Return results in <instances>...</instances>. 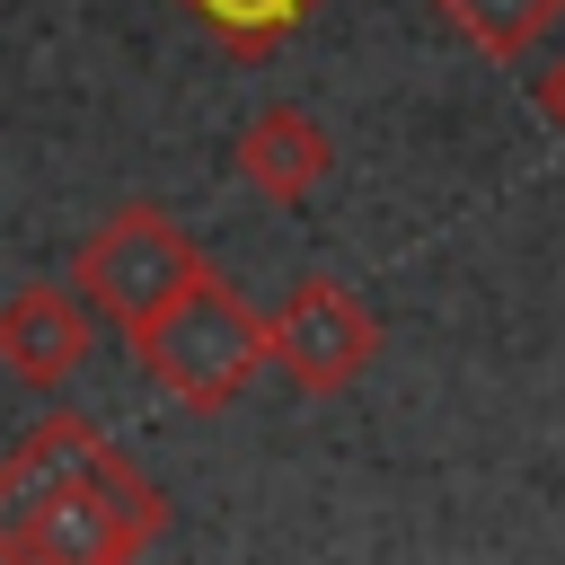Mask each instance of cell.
Returning <instances> with one entry per match:
<instances>
[{
	"label": "cell",
	"mask_w": 565,
	"mask_h": 565,
	"mask_svg": "<svg viewBox=\"0 0 565 565\" xmlns=\"http://www.w3.org/2000/svg\"><path fill=\"white\" fill-rule=\"evenodd\" d=\"M124 344H132L141 380H150L168 406H185V415H230V406L256 388V371H274V362H265V309H247V291L221 282L212 265H203L150 327H132Z\"/></svg>",
	"instance_id": "obj_2"
},
{
	"label": "cell",
	"mask_w": 565,
	"mask_h": 565,
	"mask_svg": "<svg viewBox=\"0 0 565 565\" xmlns=\"http://www.w3.org/2000/svg\"><path fill=\"white\" fill-rule=\"evenodd\" d=\"M168 494L106 441L97 415L44 406L0 450V556L9 565H124L159 547Z\"/></svg>",
	"instance_id": "obj_1"
},
{
	"label": "cell",
	"mask_w": 565,
	"mask_h": 565,
	"mask_svg": "<svg viewBox=\"0 0 565 565\" xmlns=\"http://www.w3.org/2000/svg\"><path fill=\"white\" fill-rule=\"evenodd\" d=\"M441 26L486 62H530V44L565 18V0H433Z\"/></svg>",
	"instance_id": "obj_8"
},
{
	"label": "cell",
	"mask_w": 565,
	"mask_h": 565,
	"mask_svg": "<svg viewBox=\"0 0 565 565\" xmlns=\"http://www.w3.org/2000/svg\"><path fill=\"white\" fill-rule=\"evenodd\" d=\"M177 9H185L230 62H274L327 0H177Z\"/></svg>",
	"instance_id": "obj_7"
},
{
	"label": "cell",
	"mask_w": 565,
	"mask_h": 565,
	"mask_svg": "<svg viewBox=\"0 0 565 565\" xmlns=\"http://www.w3.org/2000/svg\"><path fill=\"white\" fill-rule=\"evenodd\" d=\"M230 168H238V185H247V194H265V203H282V212H300V203L335 177V132H327L309 106L274 97V106H256V115L238 124Z\"/></svg>",
	"instance_id": "obj_6"
},
{
	"label": "cell",
	"mask_w": 565,
	"mask_h": 565,
	"mask_svg": "<svg viewBox=\"0 0 565 565\" xmlns=\"http://www.w3.org/2000/svg\"><path fill=\"white\" fill-rule=\"evenodd\" d=\"M203 265H212V256L194 247V230H185L177 212H159V203H115V212L71 247V282H79V300H88L115 335L150 327Z\"/></svg>",
	"instance_id": "obj_3"
},
{
	"label": "cell",
	"mask_w": 565,
	"mask_h": 565,
	"mask_svg": "<svg viewBox=\"0 0 565 565\" xmlns=\"http://www.w3.org/2000/svg\"><path fill=\"white\" fill-rule=\"evenodd\" d=\"M530 106H539V124H547V132L565 141V53H556V62H547V71L530 79Z\"/></svg>",
	"instance_id": "obj_9"
},
{
	"label": "cell",
	"mask_w": 565,
	"mask_h": 565,
	"mask_svg": "<svg viewBox=\"0 0 565 565\" xmlns=\"http://www.w3.org/2000/svg\"><path fill=\"white\" fill-rule=\"evenodd\" d=\"M265 362L300 388V397H344L371 362H380V318L353 282L335 274H300L274 309H265Z\"/></svg>",
	"instance_id": "obj_4"
},
{
	"label": "cell",
	"mask_w": 565,
	"mask_h": 565,
	"mask_svg": "<svg viewBox=\"0 0 565 565\" xmlns=\"http://www.w3.org/2000/svg\"><path fill=\"white\" fill-rule=\"evenodd\" d=\"M88 353H97V309L79 300V282L62 274V282H18L9 300H0V371L18 380V388H35V397H62L79 371H88Z\"/></svg>",
	"instance_id": "obj_5"
}]
</instances>
